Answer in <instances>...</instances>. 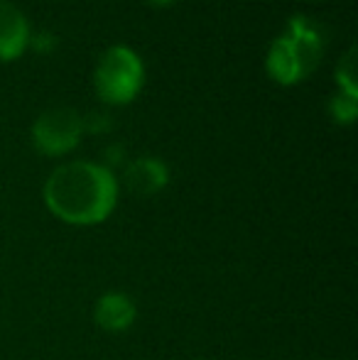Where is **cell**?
Returning a JSON list of instances; mask_svg holds the SVG:
<instances>
[{
    "label": "cell",
    "instance_id": "obj_1",
    "mask_svg": "<svg viewBox=\"0 0 358 360\" xmlns=\"http://www.w3.org/2000/svg\"><path fill=\"white\" fill-rule=\"evenodd\" d=\"M118 181L113 172L89 160L59 165L44 181V204L72 226H96L113 214Z\"/></svg>",
    "mask_w": 358,
    "mask_h": 360
},
{
    "label": "cell",
    "instance_id": "obj_2",
    "mask_svg": "<svg viewBox=\"0 0 358 360\" xmlns=\"http://www.w3.org/2000/svg\"><path fill=\"white\" fill-rule=\"evenodd\" d=\"M321 57V37L314 25L305 18H292L287 30L280 37L272 39L265 69L280 84H295L312 74V69L319 64Z\"/></svg>",
    "mask_w": 358,
    "mask_h": 360
},
{
    "label": "cell",
    "instance_id": "obj_3",
    "mask_svg": "<svg viewBox=\"0 0 358 360\" xmlns=\"http://www.w3.org/2000/svg\"><path fill=\"white\" fill-rule=\"evenodd\" d=\"M145 79L143 59L125 44L108 47L96 64V91L108 103H128L135 98Z\"/></svg>",
    "mask_w": 358,
    "mask_h": 360
},
{
    "label": "cell",
    "instance_id": "obj_4",
    "mask_svg": "<svg viewBox=\"0 0 358 360\" xmlns=\"http://www.w3.org/2000/svg\"><path fill=\"white\" fill-rule=\"evenodd\" d=\"M84 133V118L74 108H49L34 120L32 125V143L39 152L49 157L64 155L74 150L82 140Z\"/></svg>",
    "mask_w": 358,
    "mask_h": 360
},
{
    "label": "cell",
    "instance_id": "obj_5",
    "mask_svg": "<svg viewBox=\"0 0 358 360\" xmlns=\"http://www.w3.org/2000/svg\"><path fill=\"white\" fill-rule=\"evenodd\" d=\"M138 319V307L123 292H106L98 297L94 307V321L98 328L108 333H123Z\"/></svg>",
    "mask_w": 358,
    "mask_h": 360
},
{
    "label": "cell",
    "instance_id": "obj_6",
    "mask_svg": "<svg viewBox=\"0 0 358 360\" xmlns=\"http://www.w3.org/2000/svg\"><path fill=\"white\" fill-rule=\"evenodd\" d=\"M123 181L128 191L138 196H153L162 191L170 181V169L158 157H138L125 167Z\"/></svg>",
    "mask_w": 358,
    "mask_h": 360
},
{
    "label": "cell",
    "instance_id": "obj_7",
    "mask_svg": "<svg viewBox=\"0 0 358 360\" xmlns=\"http://www.w3.org/2000/svg\"><path fill=\"white\" fill-rule=\"evenodd\" d=\"M30 42L27 18L18 5L0 0V59H15Z\"/></svg>",
    "mask_w": 358,
    "mask_h": 360
},
{
    "label": "cell",
    "instance_id": "obj_8",
    "mask_svg": "<svg viewBox=\"0 0 358 360\" xmlns=\"http://www.w3.org/2000/svg\"><path fill=\"white\" fill-rule=\"evenodd\" d=\"M336 81H339L341 91L349 96L358 98V89H356V49L351 47L349 52L341 57L339 67H336Z\"/></svg>",
    "mask_w": 358,
    "mask_h": 360
},
{
    "label": "cell",
    "instance_id": "obj_9",
    "mask_svg": "<svg viewBox=\"0 0 358 360\" xmlns=\"http://www.w3.org/2000/svg\"><path fill=\"white\" fill-rule=\"evenodd\" d=\"M356 110H358V101L356 96H349V94H334L329 98V113L336 123H351L356 118Z\"/></svg>",
    "mask_w": 358,
    "mask_h": 360
},
{
    "label": "cell",
    "instance_id": "obj_10",
    "mask_svg": "<svg viewBox=\"0 0 358 360\" xmlns=\"http://www.w3.org/2000/svg\"><path fill=\"white\" fill-rule=\"evenodd\" d=\"M148 3H153V5H172L174 0H148Z\"/></svg>",
    "mask_w": 358,
    "mask_h": 360
}]
</instances>
